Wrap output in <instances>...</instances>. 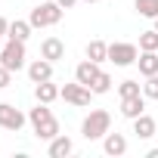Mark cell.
Wrapping results in <instances>:
<instances>
[{
  "instance_id": "obj_1",
  "label": "cell",
  "mask_w": 158,
  "mask_h": 158,
  "mask_svg": "<svg viewBox=\"0 0 158 158\" xmlns=\"http://www.w3.org/2000/svg\"><path fill=\"white\" fill-rule=\"evenodd\" d=\"M28 121L34 124V133H37V139H53V136H59V121H56V115L47 109V102H37V109H31L28 112Z\"/></svg>"
},
{
  "instance_id": "obj_2",
  "label": "cell",
  "mask_w": 158,
  "mask_h": 158,
  "mask_svg": "<svg viewBox=\"0 0 158 158\" xmlns=\"http://www.w3.org/2000/svg\"><path fill=\"white\" fill-rule=\"evenodd\" d=\"M112 130V115L106 109H90V115L81 121V136L84 139H102Z\"/></svg>"
},
{
  "instance_id": "obj_3",
  "label": "cell",
  "mask_w": 158,
  "mask_h": 158,
  "mask_svg": "<svg viewBox=\"0 0 158 158\" xmlns=\"http://www.w3.org/2000/svg\"><path fill=\"white\" fill-rule=\"evenodd\" d=\"M62 13L65 10L56 3V0H40V6L31 10L28 22H31V28H50V25H59L62 22Z\"/></svg>"
},
{
  "instance_id": "obj_4",
  "label": "cell",
  "mask_w": 158,
  "mask_h": 158,
  "mask_svg": "<svg viewBox=\"0 0 158 158\" xmlns=\"http://www.w3.org/2000/svg\"><path fill=\"white\" fill-rule=\"evenodd\" d=\"M0 65H6L10 71H19L25 68V40H6L3 50H0Z\"/></svg>"
},
{
  "instance_id": "obj_5",
  "label": "cell",
  "mask_w": 158,
  "mask_h": 158,
  "mask_svg": "<svg viewBox=\"0 0 158 158\" xmlns=\"http://www.w3.org/2000/svg\"><path fill=\"white\" fill-rule=\"evenodd\" d=\"M136 56H139L136 44H124V40H118V44H109V62H112V65H118V68H127V65H133V62H136Z\"/></svg>"
},
{
  "instance_id": "obj_6",
  "label": "cell",
  "mask_w": 158,
  "mask_h": 158,
  "mask_svg": "<svg viewBox=\"0 0 158 158\" xmlns=\"http://www.w3.org/2000/svg\"><path fill=\"white\" fill-rule=\"evenodd\" d=\"M59 96H62L65 102H71V106H90V96H93V90H90L87 84H81V81H74V84H65V87H59Z\"/></svg>"
},
{
  "instance_id": "obj_7",
  "label": "cell",
  "mask_w": 158,
  "mask_h": 158,
  "mask_svg": "<svg viewBox=\"0 0 158 158\" xmlns=\"http://www.w3.org/2000/svg\"><path fill=\"white\" fill-rule=\"evenodd\" d=\"M25 115L16 109V106H10V102H0V127L3 130H13V133H19L22 127H25Z\"/></svg>"
},
{
  "instance_id": "obj_8",
  "label": "cell",
  "mask_w": 158,
  "mask_h": 158,
  "mask_svg": "<svg viewBox=\"0 0 158 158\" xmlns=\"http://www.w3.org/2000/svg\"><path fill=\"white\" fill-rule=\"evenodd\" d=\"M28 77H31V84H40V81H53V62L50 59H34L28 65Z\"/></svg>"
},
{
  "instance_id": "obj_9",
  "label": "cell",
  "mask_w": 158,
  "mask_h": 158,
  "mask_svg": "<svg viewBox=\"0 0 158 158\" xmlns=\"http://www.w3.org/2000/svg\"><path fill=\"white\" fill-rule=\"evenodd\" d=\"M102 68H99V62H93V59H84V62H77V68H74V81H81V84H93L96 81V74H99Z\"/></svg>"
},
{
  "instance_id": "obj_10",
  "label": "cell",
  "mask_w": 158,
  "mask_h": 158,
  "mask_svg": "<svg viewBox=\"0 0 158 158\" xmlns=\"http://www.w3.org/2000/svg\"><path fill=\"white\" fill-rule=\"evenodd\" d=\"M143 112H146V96H143V93H139V96H124V99H121V115H124V118L133 121V118H139Z\"/></svg>"
},
{
  "instance_id": "obj_11",
  "label": "cell",
  "mask_w": 158,
  "mask_h": 158,
  "mask_svg": "<svg viewBox=\"0 0 158 158\" xmlns=\"http://www.w3.org/2000/svg\"><path fill=\"white\" fill-rule=\"evenodd\" d=\"M155 130H158V124H155V118L152 115H139V118H133V133H136V139H152L155 136Z\"/></svg>"
},
{
  "instance_id": "obj_12",
  "label": "cell",
  "mask_w": 158,
  "mask_h": 158,
  "mask_svg": "<svg viewBox=\"0 0 158 158\" xmlns=\"http://www.w3.org/2000/svg\"><path fill=\"white\" fill-rule=\"evenodd\" d=\"M102 149H106V155H115V158H118V155H124V152H127V136H124V133H112V130H109V133L102 136Z\"/></svg>"
},
{
  "instance_id": "obj_13",
  "label": "cell",
  "mask_w": 158,
  "mask_h": 158,
  "mask_svg": "<svg viewBox=\"0 0 158 158\" xmlns=\"http://www.w3.org/2000/svg\"><path fill=\"white\" fill-rule=\"evenodd\" d=\"M40 56L50 59V62H59V59H65V44H62L59 37H47V40L40 44Z\"/></svg>"
},
{
  "instance_id": "obj_14",
  "label": "cell",
  "mask_w": 158,
  "mask_h": 158,
  "mask_svg": "<svg viewBox=\"0 0 158 158\" xmlns=\"http://www.w3.org/2000/svg\"><path fill=\"white\" fill-rule=\"evenodd\" d=\"M136 65H139V74H143V77L158 74V53H152V50H139Z\"/></svg>"
},
{
  "instance_id": "obj_15",
  "label": "cell",
  "mask_w": 158,
  "mask_h": 158,
  "mask_svg": "<svg viewBox=\"0 0 158 158\" xmlns=\"http://www.w3.org/2000/svg\"><path fill=\"white\" fill-rule=\"evenodd\" d=\"M71 152H74V143H71L65 133H59V136L50 139V158H65V155H71Z\"/></svg>"
},
{
  "instance_id": "obj_16",
  "label": "cell",
  "mask_w": 158,
  "mask_h": 158,
  "mask_svg": "<svg viewBox=\"0 0 158 158\" xmlns=\"http://www.w3.org/2000/svg\"><path fill=\"white\" fill-rule=\"evenodd\" d=\"M34 96H37V102H53V99H59V87L53 84V81H40V84H34Z\"/></svg>"
},
{
  "instance_id": "obj_17",
  "label": "cell",
  "mask_w": 158,
  "mask_h": 158,
  "mask_svg": "<svg viewBox=\"0 0 158 158\" xmlns=\"http://www.w3.org/2000/svg\"><path fill=\"white\" fill-rule=\"evenodd\" d=\"M6 37H13V40H28V37H31V22H22V19L10 22V31H6Z\"/></svg>"
},
{
  "instance_id": "obj_18",
  "label": "cell",
  "mask_w": 158,
  "mask_h": 158,
  "mask_svg": "<svg viewBox=\"0 0 158 158\" xmlns=\"http://www.w3.org/2000/svg\"><path fill=\"white\" fill-rule=\"evenodd\" d=\"M87 59L106 62V59H109V44H106V40H90V44H87Z\"/></svg>"
},
{
  "instance_id": "obj_19",
  "label": "cell",
  "mask_w": 158,
  "mask_h": 158,
  "mask_svg": "<svg viewBox=\"0 0 158 158\" xmlns=\"http://www.w3.org/2000/svg\"><path fill=\"white\" fill-rule=\"evenodd\" d=\"M90 90H93V96H102V93H109V90H112V74L99 71V74H96V81L90 84Z\"/></svg>"
},
{
  "instance_id": "obj_20",
  "label": "cell",
  "mask_w": 158,
  "mask_h": 158,
  "mask_svg": "<svg viewBox=\"0 0 158 158\" xmlns=\"http://www.w3.org/2000/svg\"><path fill=\"white\" fill-rule=\"evenodd\" d=\"M139 93H143V84L133 81V77H127V81L118 84V96H121V99H124V96H139Z\"/></svg>"
},
{
  "instance_id": "obj_21",
  "label": "cell",
  "mask_w": 158,
  "mask_h": 158,
  "mask_svg": "<svg viewBox=\"0 0 158 158\" xmlns=\"http://www.w3.org/2000/svg\"><path fill=\"white\" fill-rule=\"evenodd\" d=\"M133 6H136V13L146 16V19H155V16H158V0H133Z\"/></svg>"
},
{
  "instance_id": "obj_22",
  "label": "cell",
  "mask_w": 158,
  "mask_h": 158,
  "mask_svg": "<svg viewBox=\"0 0 158 158\" xmlns=\"http://www.w3.org/2000/svg\"><path fill=\"white\" fill-rule=\"evenodd\" d=\"M139 50H152V53H158V31H155V28L139 34Z\"/></svg>"
},
{
  "instance_id": "obj_23",
  "label": "cell",
  "mask_w": 158,
  "mask_h": 158,
  "mask_svg": "<svg viewBox=\"0 0 158 158\" xmlns=\"http://www.w3.org/2000/svg\"><path fill=\"white\" fill-rule=\"evenodd\" d=\"M143 96H146V99H158V74H149V77H146Z\"/></svg>"
},
{
  "instance_id": "obj_24",
  "label": "cell",
  "mask_w": 158,
  "mask_h": 158,
  "mask_svg": "<svg viewBox=\"0 0 158 158\" xmlns=\"http://www.w3.org/2000/svg\"><path fill=\"white\" fill-rule=\"evenodd\" d=\"M10 84H13V71L6 65H0V90H6Z\"/></svg>"
},
{
  "instance_id": "obj_25",
  "label": "cell",
  "mask_w": 158,
  "mask_h": 158,
  "mask_svg": "<svg viewBox=\"0 0 158 158\" xmlns=\"http://www.w3.org/2000/svg\"><path fill=\"white\" fill-rule=\"evenodd\" d=\"M6 31H10V22H6V19H3V16H0V37H3V34H6Z\"/></svg>"
},
{
  "instance_id": "obj_26",
  "label": "cell",
  "mask_w": 158,
  "mask_h": 158,
  "mask_svg": "<svg viewBox=\"0 0 158 158\" xmlns=\"http://www.w3.org/2000/svg\"><path fill=\"white\" fill-rule=\"evenodd\" d=\"M56 3H59V6H62V10H71V6H74V3H77V0H56Z\"/></svg>"
},
{
  "instance_id": "obj_27",
  "label": "cell",
  "mask_w": 158,
  "mask_h": 158,
  "mask_svg": "<svg viewBox=\"0 0 158 158\" xmlns=\"http://www.w3.org/2000/svg\"><path fill=\"white\" fill-rule=\"evenodd\" d=\"M149 158H158V149H149Z\"/></svg>"
},
{
  "instance_id": "obj_28",
  "label": "cell",
  "mask_w": 158,
  "mask_h": 158,
  "mask_svg": "<svg viewBox=\"0 0 158 158\" xmlns=\"http://www.w3.org/2000/svg\"><path fill=\"white\" fill-rule=\"evenodd\" d=\"M84 3H99V0H84Z\"/></svg>"
},
{
  "instance_id": "obj_29",
  "label": "cell",
  "mask_w": 158,
  "mask_h": 158,
  "mask_svg": "<svg viewBox=\"0 0 158 158\" xmlns=\"http://www.w3.org/2000/svg\"><path fill=\"white\" fill-rule=\"evenodd\" d=\"M155 31H158V16H155Z\"/></svg>"
},
{
  "instance_id": "obj_30",
  "label": "cell",
  "mask_w": 158,
  "mask_h": 158,
  "mask_svg": "<svg viewBox=\"0 0 158 158\" xmlns=\"http://www.w3.org/2000/svg\"><path fill=\"white\" fill-rule=\"evenodd\" d=\"M0 50H3V44H0Z\"/></svg>"
}]
</instances>
